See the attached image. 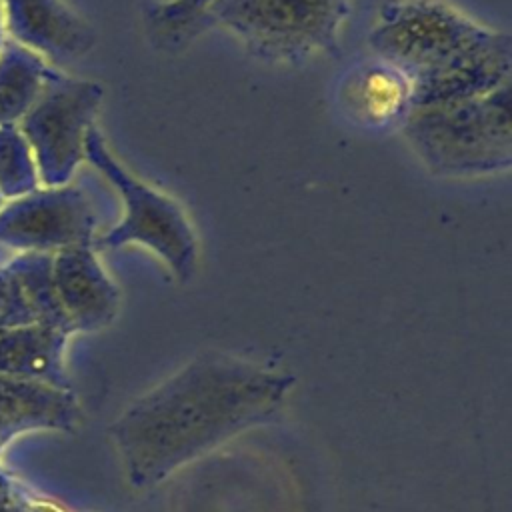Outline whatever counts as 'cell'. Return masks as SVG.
Listing matches in <instances>:
<instances>
[{
	"label": "cell",
	"instance_id": "6da1fadb",
	"mask_svg": "<svg viewBox=\"0 0 512 512\" xmlns=\"http://www.w3.org/2000/svg\"><path fill=\"white\" fill-rule=\"evenodd\" d=\"M292 378L206 352L142 396L114 424L128 478L148 488L248 426L270 420Z\"/></svg>",
	"mask_w": 512,
	"mask_h": 512
},
{
	"label": "cell",
	"instance_id": "7a4b0ae2",
	"mask_svg": "<svg viewBox=\"0 0 512 512\" xmlns=\"http://www.w3.org/2000/svg\"><path fill=\"white\" fill-rule=\"evenodd\" d=\"M402 134L438 178H480L512 164V82L490 94L414 106Z\"/></svg>",
	"mask_w": 512,
	"mask_h": 512
},
{
	"label": "cell",
	"instance_id": "3957f363",
	"mask_svg": "<svg viewBox=\"0 0 512 512\" xmlns=\"http://www.w3.org/2000/svg\"><path fill=\"white\" fill-rule=\"evenodd\" d=\"M206 8L256 56L294 64L336 46L350 0H210Z\"/></svg>",
	"mask_w": 512,
	"mask_h": 512
},
{
	"label": "cell",
	"instance_id": "277c9868",
	"mask_svg": "<svg viewBox=\"0 0 512 512\" xmlns=\"http://www.w3.org/2000/svg\"><path fill=\"white\" fill-rule=\"evenodd\" d=\"M84 156L114 184L122 196L124 216L96 246L118 248L138 242L150 248L170 268L174 278L186 282L196 268V234L178 202L130 174L106 148L100 132L90 128Z\"/></svg>",
	"mask_w": 512,
	"mask_h": 512
},
{
	"label": "cell",
	"instance_id": "5b68a950",
	"mask_svg": "<svg viewBox=\"0 0 512 512\" xmlns=\"http://www.w3.org/2000/svg\"><path fill=\"white\" fill-rule=\"evenodd\" d=\"M484 30L442 0H392L382 6L368 42L376 58L414 80L450 60Z\"/></svg>",
	"mask_w": 512,
	"mask_h": 512
},
{
	"label": "cell",
	"instance_id": "8992f818",
	"mask_svg": "<svg viewBox=\"0 0 512 512\" xmlns=\"http://www.w3.org/2000/svg\"><path fill=\"white\" fill-rule=\"evenodd\" d=\"M510 72V36L486 28L450 60L412 80L414 106L456 102L490 94L510 82Z\"/></svg>",
	"mask_w": 512,
	"mask_h": 512
},
{
	"label": "cell",
	"instance_id": "52a82bcc",
	"mask_svg": "<svg viewBox=\"0 0 512 512\" xmlns=\"http://www.w3.org/2000/svg\"><path fill=\"white\" fill-rule=\"evenodd\" d=\"M100 86L90 82H68L42 106L38 114V140L46 162L60 174L84 156L86 134L100 104Z\"/></svg>",
	"mask_w": 512,
	"mask_h": 512
},
{
	"label": "cell",
	"instance_id": "ba28073f",
	"mask_svg": "<svg viewBox=\"0 0 512 512\" xmlns=\"http://www.w3.org/2000/svg\"><path fill=\"white\" fill-rule=\"evenodd\" d=\"M346 114L364 128L402 126L414 106V88L408 74L376 58L350 70L340 88Z\"/></svg>",
	"mask_w": 512,
	"mask_h": 512
},
{
	"label": "cell",
	"instance_id": "9c48e42d",
	"mask_svg": "<svg viewBox=\"0 0 512 512\" xmlns=\"http://www.w3.org/2000/svg\"><path fill=\"white\" fill-rule=\"evenodd\" d=\"M56 282L64 306L80 326H100L118 308V290L104 274L90 244L68 246L56 264Z\"/></svg>",
	"mask_w": 512,
	"mask_h": 512
},
{
	"label": "cell",
	"instance_id": "30bf717a",
	"mask_svg": "<svg viewBox=\"0 0 512 512\" xmlns=\"http://www.w3.org/2000/svg\"><path fill=\"white\" fill-rule=\"evenodd\" d=\"M18 20L30 42L54 56L76 58L94 44L86 22L60 0H18Z\"/></svg>",
	"mask_w": 512,
	"mask_h": 512
},
{
	"label": "cell",
	"instance_id": "8fae6325",
	"mask_svg": "<svg viewBox=\"0 0 512 512\" xmlns=\"http://www.w3.org/2000/svg\"><path fill=\"white\" fill-rule=\"evenodd\" d=\"M206 6L204 0H172V6H168L164 12H166V18L176 22L178 18H188L192 16L194 12L202 10Z\"/></svg>",
	"mask_w": 512,
	"mask_h": 512
},
{
	"label": "cell",
	"instance_id": "7c38bea8",
	"mask_svg": "<svg viewBox=\"0 0 512 512\" xmlns=\"http://www.w3.org/2000/svg\"><path fill=\"white\" fill-rule=\"evenodd\" d=\"M204 2H206V6H208V4H210V0H204Z\"/></svg>",
	"mask_w": 512,
	"mask_h": 512
}]
</instances>
